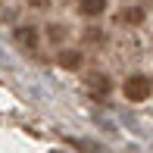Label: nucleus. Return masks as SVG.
<instances>
[{"instance_id":"nucleus-3","label":"nucleus","mask_w":153,"mask_h":153,"mask_svg":"<svg viewBox=\"0 0 153 153\" xmlns=\"http://www.w3.org/2000/svg\"><path fill=\"white\" fill-rule=\"evenodd\" d=\"M16 41L22 47H38V34H34V28H19L16 31Z\"/></svg>"},{"instance_id":"nucleus-1","label":"nucleus","mask_w":153,"mask_h":153,"mask_svg":"<svg viewBox=\"0 0 153 153\" xmlns=\"http://www.w3.org/2000/svg\"><path fill=\"white\" fill-rule=\"evenodd\" d=\"M150 91H153V85L144 78V75H134V78H128V85H125V97H128V100H134V103L147 100Z\"/></svg>"},{"instance_id":"nucleus-6","label":"nucleus","mask_w":153,"mask_h":153,"mask_svg":"<svg viewBox=\"0 0 153 153\" xmlns=\"http://www.w3.org/2000/svg\"><path fill=\"white\" fill-rule=\"evenodd\" d=\"M28 3H31V6H38V10H44V6L50 3V0H28Z\"/></svg>"},{"instance_id":"nucleus-4","label":"nucleus","mask_w":153,"mask_h":153,"mask_svg":"<svg viewBox=\"0 0 153 153\" xmlns=\"http://www.w3.org/2000/svg\"><path fill=\"white\" fill-rule=\"evenodd\" d=\"M59 66L62 69H78L81 66V56L75 50H66V53H59Z\"/></svg>"},{"instance_id":"nucleus-5","label":"nucleus","mask_w":153,"mask_h":153,"mask_svg":"<svg viewBox=\"0 0 153 153\" xmlns=\"http://www.w3.org/2000/svg\"><path fill=\"white\" fill-rule=\"evenodd\" d=\"M91 81H94V94H106L109 91V81L106 78H91Z\"/></svg>"},{"instance_id":"nucleus-2","label":"nucleus","mask_w":153,"mask_h":153,"mask_svg":"<svg viewBox=\"0 0 153 153\" xmlns=\"http://www.w3.org/2000/svg\"><path fill=\"white\" fill-rule=\"evenodd\" d=\"M106 10V0H81V13L85 16H100Z\"/></svg>"}]
</instances>
